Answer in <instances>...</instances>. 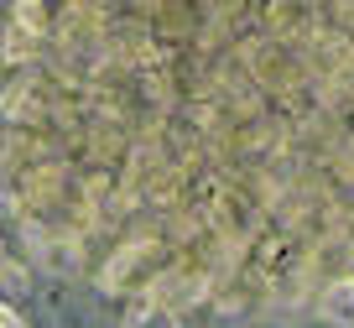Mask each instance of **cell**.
Returning <instances> with one entry per match:
<instances>
[{
    "instance_id": "obj_1",
    "label": "cell",
    "mask_w": 354,
    "mask_h": 328,
    "mask_svg": "<svg viewBox=\"0 0 354 328\" xmlns=\"http://www.w3.org/2000/svg\"><path fill=\"white\" fill-rule=\"evenodd\" d=\"M318 318H328V323H339V328H354V276H344V282H328V286H323Z\"/></svg>"
},
{
    "instance_id": "obj_2",
    "label": "cell",
    "mask_w": 354,
    "mask_h": 328,
    "mask_svg": "<svg viewBox=\"0 0 354 328\" xmlns=\"http://www.w3.org/2000/svg\"><path fill=\"white\" fill-rule=\"evenodd\" d=\"M0 328H26V318H21V313H16V307H11V302H0Z\"/></svg>"
},
{
    "instance_id": "obj_3",
    "label": "cell",
    "mask_w": 354,
    "mask_h": 328,
    "mask_svg": "<svg viewBox=\"0 0 354 328\" xmlns=\"http://www.w3.org/2000/svg\"><path fill=\"white\" fill-rule=\"evenodd\" d=\"M0 68H6V57H0Z\"/></svg>"
}]
</instances>
